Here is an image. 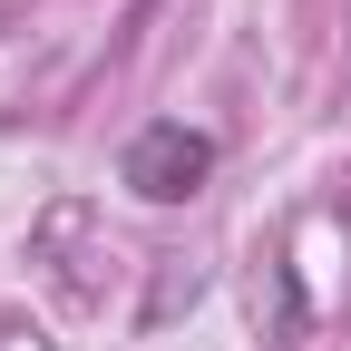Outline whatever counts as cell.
I'll return each instance as SVG.
<instances>
[{"label":"cell","instance_id":"obj_1","mask_svg":"<svg viewBox=\"0 0 351 351\" xmlns=\"http://www.w3.org/2000/svg\"><path fill=\"white\" fill-rule=\"evenodd\" d=\"M205 166H215V137H205V127H186V117H156V127H137V137H127V186H137L147 205L195 195Z\"/></svg>","mask_w":351,"mask_h":351}]
</instances>
